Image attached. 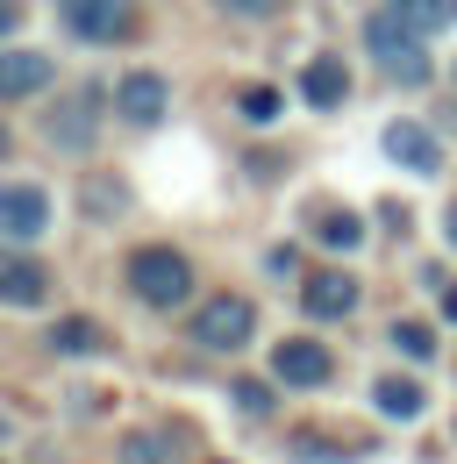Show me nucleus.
Returning a JSON list of instances; mask_svg holds the SVG:
<instances>
[{"label": "nucleus", "instance_id": "aec40b11", "mask_svg": "<svg viewBox=\"0 0 457 464\" xmlns=\"http://www.w3.org/2000/svg\"><path fill=\"white\" fill-rule=\"evenodd\" d=\"M236 108H243V121H279L286 93H272V86H243V93H236Z\"/></svg>", "mask_w": 457, "mask_h": 464}, {"label": "nucleus", "instance_id": "7ed1b4c3", "mask_svg": "<svg viewBox=\"0 0 457 464\" xmlns=\"http://www.w3.org/2000/svg\"><path fill=\"white\" fill-rule=\"evenodd\" d=\"M250 336H258V307L243 293H215V300L193 307V343L200 350H243Z\"/></svg>", "mask_w": 457, "mask_h": 464}, {"label": "nucleus", "instance_id": "1a4fd4ad", "mask_svg": "<svg viewBox=\"0 0 457 464\" xmlns=\"http://www.w3.org/2000/svg\"><path fill=\"white\" fill-rule=\"evenodd\" d=\"M386 158H394V165H407V172H422V179L443 172V143H436L422 121H394V129H386Z\"/></svg>", "mask_w": 457, "mask_h": 464}, {"label": "nucleus", "instance_id": "f03ea898", "mask_svg": "<svg viewBox=\"0 0 457 464\" xmlns=\"http://www.w3.org/2000/svg\"><path fill=\"white\" fill-rule=\"evenodd\" d=\"M365 44H372V58H379V72L386 79H400V86H429V51H422V29H407L394 7H379L372 22H365Z\"/></svg>", "mask_w": 457, "mask_h": 464}, {"label": "nucleus", "instance_id": "423d86ee", "mask_svg": "<svg viewBox=\"0 0 457 464\" xmlns=\"http://www.w3.org/2000/svg\"><path fill=\"white\" fill-rule=\"evenodd\" d=\"M329 372H336V357L322 343H307V336H293V343L272 350V379H279V386H329Z\"/></svg>", "mask_w": 457, "mask_h": 464}, {"label": "nucleus", "instance_id": "2eb2a0df", "mask_svg": "<svg viewBox=\"0 0 457 464\" xmlns=\"http://www.w3.org/2000/svg\"><path fill=\"white\" fill-rule=\"evenodd\" d=\"M114 458L122 464H179V443L158 436V429H129V436L114 443Z\"/></svg>", "mask_w": 457, "mask_h": 464}, {"label": "nucleus", "instance_id": "a878e982", "mask_svg": "<svg viewBox=\"0 0 457 464\" xmlns=\"http://www.w3.org/2000/svg\"><path fill=\"white\" fill-rule=\"evenodd\" d=\"M443 236H451V250H457V208H451V215H443Z\"/></svg>", "mask_w": 457, "mask_h": 464}, {"label": "nucleus", "instance_id": "b1692460", "mask_svg": "<svg viewBox=\"0 0 457 464\" xmlns=\"http://www.w3.org/2000/svg\"><path fill=\"white\" fill-rule=\"evenodd\" d=\"M15 22H22V0H0V36H7Z\"/></svg>", "mask_w": 457, "mask_h": 464}, {"label": "nucleus", "instance_id": "393cba45", "mask_svg": "<svg viewBox=\"0 0 457 464\" xmlns=\"http://www.w3.org/2000/svg\"><path fill=\"white\" fill-rule=\"evenodd\" d=\"M443 314H451V322H457V286H443Z\"/></svg>", "mask_w": 457, "mask_h": 464}, {"label": "nucleus", "instance_id": "dca6fc26", "mask_svg": "<svg viewBox=\"0 0 457 464\" xmlns=\"http://www.w3.org/2000/svg\"><path fill=\"white\" fill-rule=\"evenodd\" d=\"M407 29H422V36H436V29H451L457 22V0H386Z\"/></svg>", "mask_w": 457, "mask_h": 464}, {"label": "nucleus", "instance_id": "ddd939ff", "mask_svg": "<svg viewBox=\"0 0 457 464\" xmlns=\"http://www.w3.org/2000/svg\"><path fill=\"white\" fill-rule=\"evenodd\" d=\"M300 93H307V108H343V101H350V72H343V58H315L307 72H300Z\"/></svg>", "mask_w": 457, "mask_h": 464}, {"label": "nucleus", "instance_id": "39448f33", "mask_svg": "<svg viewBox=\"0 0 457 464\" xmlns=\"http://www.w3.org/2000/svg\"><path fill=\"white\" fill-rule=\"evenodd\" d=\"M44 229H51L44 186H0V236H7V243H36Z\"/></svg>", "mask_w": 457, "mask_h": 464}, {"label": "nucleus", "instance_id": "6e6552de", "mask_svg": "<svg viewBox=\"0 0 457 464\" xmlns=\"http://www.w3.org/2000/svg\"><path fill=\"white\" fill-rule=\"evenodd\" d=\"M165 101H171V86L158 79V72H129V79L114 86V115L136 121V129H151V121L165 115Z\"/></svg>", "mask_w": 457, "mask_h": 464}, {"label": "nucleus", "instance_id": "5701e85b", "mask_svg": "<svg viewBox=\"0 0 457 464\" xmlns=\"http://www.w3.org/2000/svg\"><path fill=\"white\" fill-rule=\"evenodd\" d=\"M215 7H228V14H272L279 0H215Z\"/></svg>", "mask_w": 457, "mask_h": 464}, {"label": "nucleus", "instance_id": "6ab92c4d", "mask_svg": "<svg viewBox=\"0 0 457 464\" xmlns=\"http://www.w3.org/2000/svg\"><path fill=\"white\" fill-rule=\"evenodd\" d=\"M86 208H93V222H114L122 208H129V186L122 179H86V193H79Z\"/></svg>", "mask_w": 457, "mask_h": 464}, {"label": "nucleus", "instance_id": "cd10ccee", "mask_svg": "<svg viewBox=\"0 0 457 464\" xmlns=\"http://www.w3.org/2000/svg\"><path fill=\"white\" fill-rule=\"evenodd\" d=\"M0 158H7V129H0Z\"/></svg>", "mask_w": 457, "mask_h": 464}, {"label": "nucleus", "instance_id": "4be33fe9", "mask_svg": "<svg viewBox=\"0 0 457 464\" xmlns=\"http://www.w3.org/2000/svg\"><path fill=\"white\" fill-rule=\"evenodd\" d=\"M236 401L250 407V414H265V407H272V393H265V386H258V379H236Z\"/></svg>", "mask_w": 457, "mask_h": 464}, {"label": "nucleus", "instance_id": "f3484780", "mask_svg": "<svg viewBox=\"0 0 457 464\" xmlns=\"http://www.w3.org/2000/svg\"><path fill=\"white\" fill-rule=\"evenodd\" d=\"M372 401H379V414H394V421H414V414H422V386H414V379H379Z\"/></svg>", "mask_w": 457, "mask_h": 464}, {"label": "nucleus", "instance_id": "0eeeda50", "mask_svg": "<svg viewBox=\"0 0 457 464\" xmlns=\"http://www.w3.org/2000/svg\"><path fill=\"white\" fill-rule=\"evenodd\" d=\"M51 300V272L22 250H0V307H44Z\"/></svg>", "mask_w": 457, "mask_h": 464}, {"label": "nucleus", "instance_id": "412c9836", "mask_svg": "<svg viewBox=\"0 0 457 464\" xmlns=\"http://www.w3.org/2000/svg\"><path fill=\"white\" fill-rule=\"evenodd\" d=\"M394 343L407 350V357H436V336H429L422 322H394Z\"/></svg>", "mask_w": 457, "mask_h": 464}, {"label": "nucleus", "instance_id": "9d476101", "mask_svg": "<svg viewBox=\"0 0 457 464\" xmlns=\"http://www.w3.org/2000/svg\"><path fill=\"white\" fill-rule=\"evenodd\" d=\"M93 115H101V93H72L64 108L44 115V136H51L57 150H86L93 143Z\"/></svg>", "mask_w": 457, "mask_h": 464}, {"label": "nucleus", "instance_id": "20e7f679", "mask_svg": "<svg viewBox=\"0 0 457 464\" xmlns=\"http://www.w3.org/2000/svg\"><path fill=\"white\" fill-rule=\"evenodd\" d=\"M57 22L79 36V44H122L136 29V7L129 0H57Z\"/></svg>", "mask_w": 457, "mask_h": 464}, {"label": "nucleus", "instance_id": "9b49d317", "mask_svg": "<svg viewBox=\"0 0 457 464\" xmlns=\"http://www.w3.org/2000/svg\"><path fill=\"white\" fill-rule=\"evenodd\" d=\"M300 300H307L315 322H343V314L357 307V279H350V272H307Z\"/></svg>", "mask_w": 457, "mask_h": 464}, {"label": "nucleus", "instance_id": "c85d7f7f", "mask_svg": "<svg viewBox=\"0 0 457 464\" xmlns=\"http://www.w3.org/2000/svg\"><path fill=\"white\" fill-rule=\"evenodd\" d=\"M451 86H457V72H451Z\"/></svg>", "mask_w": 457, "mask_h": 464}, {"label": "nucleus", "instance_id": "bb28decb", "mask_svg": "<svg viewBox=\"0 0 457 464\" xmlns=\"http://www.w3.org/2000/svg\"><path fill=\"white\" fill-rule=\"evenodd\" d=\"M7 436H15V421H7V414H0V443H7Z\"/></svg>", "mask_w": 457, "mask_h": 464}, {"label": "nucleus", "instance_id": "f257e3e1", "mask_svg": "<svg viewBox=\"0 0 457 464\" xmlns=\"http://www.w3.org/2000/svg\"><path fill=\"white\" fill-rule=\"evenodd\" d=\"M129 293L143 300V307H179L186 293H193V265H186V250H171V243H143V250H129Z\"/></svg>", "mask_w": 457, "mask_h": 464}, {"label": "nucleus", "instance_id": "a211bd4d", "mask_svg": "<svg viewBox=\"0 0 457 464\" xmlns=\"http://www.w3.org/2000/svg\"><path fill=\"white\" fill-rule=\"evenodd\" d=\"M315 236H322L329 250H357V243H365V222H357L350 208H322V222H315Z\"/></svg>", "mask_w": 457, "mask_h": 464}, {"label": "nucleus", "instance_id": "4468645a", "mask_svg": "<svg viewBox=\"0 0 457 464\" xmlns=\"http://www.w3.org/2000/svg\"><path fill=\"white\" fill-rule=\"evenodd\" d=\"M51 350H64V357H101V350H114V336L93 322V314H64L51 329Z\"/></svg>", "mask_w": 457, "mask_h": 464}, {"label": "nucleus", "instance_id": "f8f14e48", "mask_svg": "<svg viewBox=\"0 0 457 464\" xmlns=\"http://www.w3.org/2000/svg\"><path fill=\"white\" fill-rule=\"evenodd\" d=\"M51 86V58L36 51H0V101H29Z\"/></svg>", "mask_w": 457, "mask_h": 464}]
</instances>
